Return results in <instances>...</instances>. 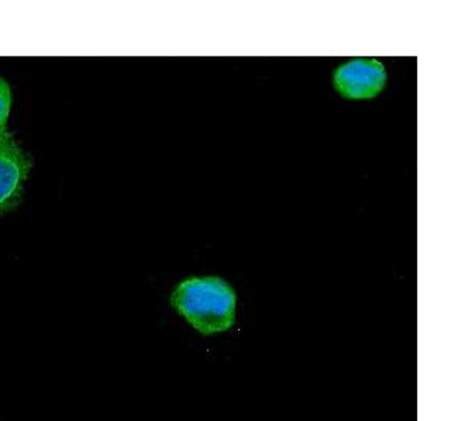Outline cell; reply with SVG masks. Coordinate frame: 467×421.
I'll return each instance as SVG.
<instances>
[{"mask_svg":"<svg viewBox=\"0 0 467 421\" xmlns=\"http://www.w3.org/2000/svg\"><path fill=\"white\" fill-rule=\"evenodd\" d=\"M235 304L234 289L217 277L191 278L182 281L171 295V306L206 336L233 328Z\"/></svg>","mask_w":467,"mask_h":421,"instance_id":"obj_1","label":"cell"},{"mask_svg":"<svg viewBox=\"0 0 467 421\" xmlns=\"http://www.w3.org/2000/svg\"><path fill=\"white\" fill-rule=\"evenodd\" d=\"M385 85L387 70L378 59H352L335 70L334 88L345 99H374Z\"/></svg>","mask_w":467,"mask_h":421,"instance_id":"obj_2","label":"cell"},{"mask_svg":"<svg viewBox=\"0 0 467 421\" xmlns=\"http://www.w3.org/2000/svg\"><path fill=\"white\" fill-rule=\"evenodd\" d=\"M30 160L10 133H0V216L21 202Z\"/></svg>","mask_w":467,"mask_h":421,"instance_id":"obj_3","label":"cell"},{"mask_svg":"<svg viewBox=\"0 0 467 421\" xmlns=\"http://www.w3.org/2000/svg\"><path fill=\"white\" fill-rule=\"evenodd\" d=\"M10 85L4 79H0V133L6 132V121L11 108Z\"/></svg>","mask_w":467,"mask_h":421,"instance_id":"obj_4","label":"cell"}]
</instances>
